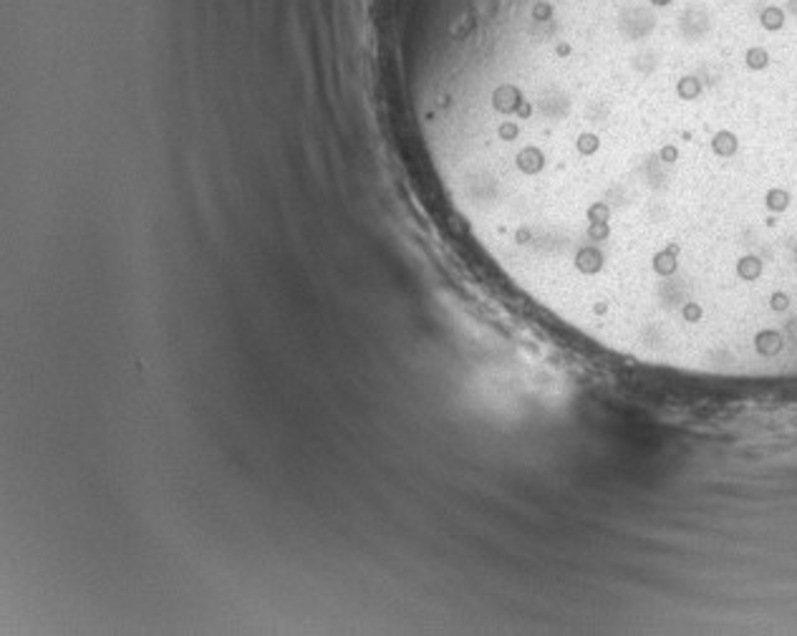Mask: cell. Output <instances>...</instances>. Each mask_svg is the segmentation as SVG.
I'll list each match as a JSON object with an SVG mask.
<instances>
[{
	"mask_svg": "<svg viewBox=\"0 0 797 636\" xmlns=\"http://www.w3.org/2000/svg\"><path fill=\"white\" fill-rule=\"evenodd\" d=\"M762 25L767 30H780L785 25V13H782L780 8H769V10L762 13Z\"/></svg>",
	"mask_w": 797,
	"mask_h": 636,
	"instance_id": "cell-1",
	"label": "cell"
},
{
	"mask_svg": "<svg viewBox=\"0 0 797 636\" xmlns=\"http://www.w3.org/2000/svg\"><path fill=\"white\" fill-rule=\"evenodd\" d=\"M648 3H651V6H656V8H664V6H668L671 0H648Z\"/></svg>",
	"mask_w": 797,
	"mask_h": 636,
	"instance_id": "cell-2",
	"label": "cell"
}]
</instances>
